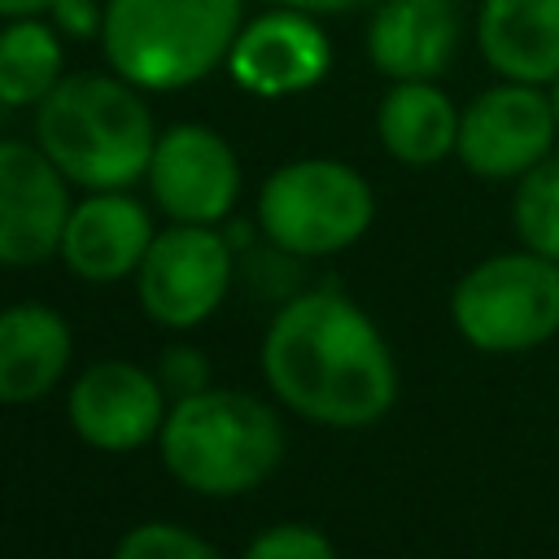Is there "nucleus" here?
Listing matches in <instances>:
<instances>
[{"label": "nucleus", "mask_w": 559, "mask_h": 559, "mask_svg": "<svg viewBox=\"0 0 559 559\" xmlns=\"http://www.w3.org/2000/svg\"><path fill=\"white\" fill-rule=\"evenodd\" d=\"M266 384L314 424L362 428L397 397V367L376 323L341 293L288 301L262 341Z\"/></svg>", "instance_id": "1"}, {"label": "nucleus", "mask_w": 559, "mask_h": 559, "mask_svg": "<svg viewBox=\"0 0 559 559\" xmlns=\"http://www.w3.org/2000/svg\"><path fill=\"white\" fill-rule=\"evenodd\" d=\"M35 144L70 183L118 192L148 175L157 131L122 74H66L35 105Z\"/></svg>", "instance_id": "2"}, {"label": "nucleus", "mask_w": 559, "mask_h": 559, "mask_svg": "<svg viewBox=\"0 0 559 559\" xmlns=\"http://www.w3.org/2000/svg\"><path fill=\"white\" fill-rule=\"evenodd\" d=\"M240 26L245 0H105L100 44L140 92H175L227 61Z\"/></svg>", "instance_id": "3"}, {"label": "nucleus", "mask_w": 559, "mask_h": 559, "mask_svg": "<svg viewBox=\"0 0 559 559\" xmlns=\"http://www.w3.org/2000/svg\"><path fill=\"white\" fill-rule=\"evenodd\" d=\"M284 454L280 419L266 402L231 389H201L175 402L162 424L166 472L210 498L258 489Z\"/></svg>", "instance_id": "4"}, {"label": "nucleus", "mask_w": 559, "mask_h": 559, "mask_svg": "<svg viewBox=\"0 0 559 559\" xmlns=\"http://www.w3.org/2000/svg\"><path fill=\"white\" fill-rule=\"evenodd\" d=\"M376 201L367 179L332 157L280 166L258 192V223L280 253L323 258L349 249L371 227Z\"/></svg>", "instance_id": "5"}, {"label": "nucleus", "mask_w": 559, "mask_h": 559, "mask_svg": "<svg viewBox=\"0 0 559 559\" xmlns=\"http://www.w3.org/2000/svg\"><path fill=\"white\" fill-rule=\"evenodd\" d=\"M454 328L485 354H520L559 332V262L533 249L472 266L454 288Z\"/></svg>", "instance_id": "6"}, {"label": "nucleus", "mask_w": 559, "mask_h": 559, "mask_svg": "<svg viewBox=\"0 0 559 559\" xmlns=\"http://www.w3.org/2000/svg\"><path fill=\"white\" fill-rule=\"evenodd\" d=\"M555 131L559 122L546 87L502 79L459 114L454 153L480 179H520L542 157H550Z\"/></svg>", "instance_id": "7"}, {"label": "nucleus", "mask_w": 559, "mask_h": 559, "mask_svg": "<svg viewBox=\"0 0 559 559\" xmlns=\"http://www.w3.org/2000/svg\"><path fill=\"white\" fill-rule=\"evenodd\" d=\"M231 284V245L205 223H179L153 236L140 262V301L166 328L201 323Z\"/></svg>", "instance_id": "8"}, {"label": "nucleus", "mask_w": 559, "mask_h": 559, "mask_svg": "<svg viewBox=\"0 0 559 559\" xmlns=\"http://www.w3.org/2000/svg\"><path fill=\"white\" fill-rule=\"evenodd\" d=\"M148 188L175 223L214 227L240 197V162L218 131L201 122H175L153 144Z\"/></svg>", "instance_id": "9"}, {"label": "nucleus", "mask_w": 559, "mask_h": 559, "mask_svg": "<svg viewBox=\"0 0 559 559\" xmlns=\"http://www.w3.org/2000/svg\"><path fill=\"white\" fill-rule=\"evenodd\" d=\"M66 175L39 144L0 140V262L31 266L61 253V231L70 218Z\"/></svg>", "instance_id": "10"}, {"label": "nucleus", "mask_w": 559, "mask_h": 559, "mask_svg": "<svg viewBox=\"0 0 559 559\" xmlns=\"http://www.w3.org/2000/svg\"><path fill=\"white\" fill-rule=\"evenodd\" d=\"M332 66L328 31L314 13L280 4L262 17H249L227 52V70L240 87L258 96H293L314 87Z\"/></svg>", "instance_id": "11"}, {"label": "nucleus", "mask_w": 559, "mask_h": 559, "mask_svg": "<svg viewBox=\"0 0 559 559\" xmlns=\"http://www.w3.org/2000/svg\"><path fill=\"white\" fill-rule=\"evenodd\" d=\"M70 424L96 450H135L166 424L162 380L135 362H96L70 389Z\"/></svg>", "instance_id": "12"}, {"label": "nucleus", "mask_w": 559, "mask_h": 559, "mask_svg": "<svg viewBox=\"0 0 559 559\" xmlns=\"http://www.w3.org/2000/svg\"><path fill=\"white\" fill-rule=\"evenodd\" d=\"M459 35L454 0H384L367 22V57L393 83L437 79L454 61Z\"/></svg>", "instance_id": "13"}, {"label": "nucleus", "mask_w": 559, "mask_h": 559, "mask_svg": "<svg viewBox=\"0 0 559 559\" xmlns=\"http://www.w3.org/2000/svg\"><path fill=\"white\" fill-rule=\"evenodd\" d=\"M153 245V223L140 201L118 192H92L79 201L61 231V258L79 280L109 284L140 271Z\"/></svg>", "instance_id": "14"}, {"label": "nucleus", "mask_w": 559, "mask_h": 559, "mask_svg": "<svg viewBox=\"0 0 559 559\" xmlns=\"http://www.w3.org/2000/svg\"><path fill=\"white\" fill-rule=\"evenodd\" d=\"M476 48L502 79L546 87L559 74V0H480Z\"/></svg>", "instance_id": "15"}, {"label": "nucleus", "mask_w": 559, "mask_h": 559, "mask_svg": "<svg viewBox=\"0 0 559 559\" xmlns=\"http://www.w3.org/2000/svg\"><path fill=\"white\" fill-rule=\"evenodd\" d=\"M70 367V328L57 310L22 301L0 310V402L44 397Z\"/></svg>", "instance_id": "16"}, {"label": "nucleus", "mask_w": 559, "mask_h": 559, "mask_svg": "<svg viewBox=\"0 0 559 559\" xmlns=\"http://www.w3.org/2000/svg\"><path fill=\"white\" fill-rule=\"evenodd\" d=\"M380 144L406 166H432L459 144V109L432 79H402L376 109Z\"/></svg>", "instance_id": "17"}, {"label": "nucleus", "mask_w": 559, "mask_h": 559, "mask_svg": "<svg viewBox=\"0 0 559 559\" xmlns=\"http://www.w3.org/2000/svg\"><path fill=\"white\" fill-rule=\"evenodd\" d=\"M61 79L57 31L39 17H9L0 26V105H39Z\"/></svg>", "instance_id": "18"}, {"label": "nucleus", "mask_w": 559, "mask_h": 559, "mask_svg": "<svg viewBox=\"0 0 559 559\" xmlns=\"http://www.w3.org/2000/svg\"><path fill=\"white\" fill-rule=\"evenodd\" d=\"M511 214L520 240L533 253L559 262V157H542L533 170L520 175Z\"/></svg>", "instance_id": "19"}, {"label": "nucleus", "mask_w": 559, "mask_h": 559, "mask_svg": "<svg viewBox=\"0 0 559 559\" xmlns=\"http://www.w3.org/2000/svg\"><path fill=\"white\" fill-rule=\"evenodd\" d=\"M114 559H223V555L205 537L179 524H140L118 542Z\"/></svg>", "instance_id": "20"}, {"label": "nucleus", "mask_w": 559, "mask_h": 559, "mask_svg": "<svg viewBox=\"0 0 559 559\" xmlns=\"http://www.w3.org/2000/svg\"><path fill=\"white\" fill-rule=\"evenodd\" d=\"M240 559H336L332 542L319 528L306 524H275L266 533H258Z\"/></svg>", "instance_id": "21"}, {"label": "nucleus", "mask_w": 559, "mask_h": 559, "mask_svg": "<svg viewBox=\"0 0 559 559\" xmlns=\"http://www.w3.org/2000/svg\"><path fill=\"white\" fill-rule=\"evenodd\" d=\"M205 380H210V367H205V358H201L192 345H175V349L162 358V384H170L179 397L210 389Z\"/></svg>", "instance_id": "22"}, {"label": "nucleus", "mask_w": 559, "mask_h": 559, "mask_svg": "<svg viewBox=\"0 0 559 559\" xmlns=\"http://www.w3.org/2000/svg\"><path fill=\"white\" fill-rule=\"evenodd\" d=\"M48 13L57 22V31H66L74 39L100 35V22H105V9H96V0H57Z\"/></svg>", "instance_id": "23"}, {"label": "nucleus", "mask_w": 559, "mask_h": 559, "mask_svg": "<svg viewBox=\"0 0 559 559\" xmlns=\"http://www.w3.org/2000/svg\"><path fill=\"white\" fill-rule=\"evenodd\" d=\"M57 0H0V17H39Z\"/></svg>", "instance_id": "24"}, {"label": "nucleus", "mask_w": 559, "mask_h": 559, "mask_svg": "<svg viewBox=\"0 0 559 559\" xmlns=\"http://www.w3.org/2000/svg\"><path fill=\"white\" fill-rule=\"evenodd\" d=\"M275 4H293V9H306V13H341V9H354L362 0H275Z\"/></svg>", "instance_id": "25"}, {"label": "nucleus", "mask_w": 559, "mask_h": 559, "mask_svg": "<svg viewBox=\"0 0 559 559\" xmlns=\"http://www.w3.org/2000/svg\"><path fill=\"white\" fill-rule=\"evenodd\" d=\"M546 96H550V109H555V122H559V74L546 83Z\"/></svg>", "instance_id": "26"}]
</instances>
